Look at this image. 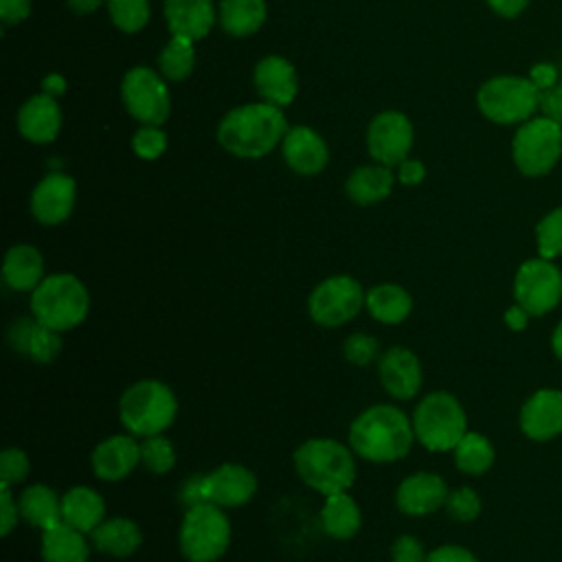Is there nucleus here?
<instances>
[{"label":"nucleus","mask_w":562,"mask_h":562,"mask_svg":"<svg viewBox=\"0 0 562 562\" xmlns=\"http://www.w3.org/2000/svg\"><path fill=\"white\" fill-rule=\"evenodd\" d=\"M413 439V419L391 404L364 408L349 426V448L373 463H393L406 457Z\"/></svg>","instance_id":"nucleus-1"},{"label":"nucleus","mask_w":562,"mask_h":562,"mask_svg":"<svg viewBox=\"0 0 562 562\" xmlns=\"http://www.w3.org/2000/svg\"><path fill=\"white\" fill-rule=\"evenodd\" d=\"M288 134V123L274 103H248L231 110L220 127V145L239 158H261L270 154Z\"/></svg>","instance_id":"nucleus-2"},{"label":"nucleus","mask_w":562,"mask_h":562,"mask_svg":"<svg viewBox=\"0 0 562 562\" xmlns=\"http://www.w3.org/2000/svg\"><path fill=\"white\" fill-rule=\"evenodd\" d=\"M294 470L307 487L325 496L347 492L356 481L351 450L327 437L303 441L294 452Z\"/></svg>","instance_id":"nucleus-3"},{"label":"nucleus","mask_w":562,"mask_h":562,"mask_svg":"<svg viewBox=\"0 0 562 562\" xmlns=\"http://www.w3.org/2000/svg\"><path fill=\"white\" fill-rule=\"evenodd\" d=\"M90 310V294L83 281L70 272L44 277L31 292L33 318L55 331H68L81 325Z\"/></svg>","instance_id":"nucleus-4"},{"label":"nucleus","mask_w":562,"mask_h":562,"mask_svg":"<svg viewBox=\"0 0 562 562\" xmlns=\"http://www.w3.org/2000/svg\"><path fill=\"white\" fill-rule=\"evenodd\" d=\"M178 413L173 391L158 380H140L132 384L119 402V419L136 437L162 435Z\"/></svg>","instance_id":"nucleus-5"},{"label":"nucleus","mask_w":562,"mask_h":562,"mask_svg":"<svg viewBox=\"0 0 562 562\" xmlns=\"http://www.w3.org/2000/svg\"><path fill=\"white\" fill-rule=\"evenodd\" d=\"M415 439L430 452H448L468 432V415L461 402L448 391H432L422 397L413 413Z\"/></svg>","instance_id":"nucleus-6"},{"label":"nucleus","mask_w":562,"mask_h":562,"mask_svg":"<svg viewBox=\"0 0 562 562\" xmlns=\"http://www.w3.org/2000/svg\"><path fill=\"white\" fill-rule=\"evenodd\" d=\"M178 544L189 562L220 560L231 544V522L224 507L209 501L187 507L178 531Z\"/></svg>","instance_id":"nucleus-7"},{"label":"nucleus","mask_w":562,"mask_h":562,"mask_svg":"<svg viewBox=\"0 0 562 562\" xmlns=\"http://www.w3.org/2000/svg\"><path fill=\"white\" fill-rule=\"evenodd\" d=\"M476 105L494 123H525L540 108V90L529 77L501 75L479 88Z\"/></svg>","instance_id":"nucleus-8"},{"label":"nucleus","mask_w":562,"mask_h":562,"mask_svg":"<svg viewBox=\"0 0 562 562\" xmlns=\"http://www.w3.org/2000/svg\"><path fill=\"white\" fill-rule=\"evenodd\" d=\"M562 156V123L547 116L525 121L512 140V158L527 178L547 176Z\"/></svg>","instance_id":"nucleus-9"},{"label":"nucleus","mask_w":562,"mask_h":562,"mask_svg":"<svg viewBox=\"0 0 562 562\" xmlns=\"http://www.w3.org/2000/svg\"><path fill=\"white\" fill-rule=\"evenodd\" d=\"M514 303L531 316H547L562 301V270L553 259L533 257L518 266L512 283Z\"/></svg>","instance_id":"nucleus-10"},{"label":"nucleus","mask_w":562,"mask_h":562,"mask_svg":"<svg viewBox=\"0 0 562 562\" xmlns=\"http://www.w3.org/2000/svg\"><path fill=\"white\" fill-rule=\"evenodd\" d=\"M364 299L367 292L356 279L336 274L321 281L312 290L307 299V312L310 318L321 327H340L364 307Z\"/></svg>","instance_id":"nucleus-11"},{"label":"nucleus","mask_w":562,"mask_h":562,"mask_svg":"<svg viewBox=\"0 0 562 562\" xmlns=\"http://www.w3.org/2000/svg\"><path fill=\"white\" fill-rule=\"evenodd\" d=\"M121 94L127 112L143 125H160L167 121L171 110V99L167 83L156 70L147 66H136L127 70L121 83Z\"/></svg>","instance_id":"nucleus-12"},{"label":"nucleus","mask_w":562,"mask_h":562,"mask_svg":"<svg viewBox=\"0 0 562 562\" xmlns=\"http://www.w3.org/2000/svg\"><path fill=\"white\" fill-rule=\"evenodd\" d=\"M413 145V125L402 112L378 114L367 132V147L371 158L380 165L393 167L404 162Z\"/></svg>","instance_id":"nucleus-13"},{"label":"nucleus","mask_w":562,"mask_h":562,"mask_svg":"<svg viewBox=\"0 0 562 562\" xmlns=\"http://www.w3.org/2000/svg\"><path fill=\"white\" fill-rule=\"evenodd\" d=\"M518 426L531 441L544 443L562 435V391L538 389L520 406Z\"/></svg>","instance_id":"nucleus-14"},{"label":"nucleus","mask_w":562,"mask_h":562,"mask_svg":"<svg viewBox=\"0 0 562 562\" xmlns=\"http://www.w3.org/2000/svg\"><path fill=\"white\" fill-rule=\"evenodd\" d=\"M77 184L66 173L44 176L31 193V213L40 224L55 226L61 224L75 206Z\"/></svg>","instance_id":"nucleus-15"},{"label":"nucleus","mask_w":562,"mask_h":562,"mask_svg":"<svg viewBox=\"0 0 562 562\" xmlns=\"http://www.w3.org/2000/svg\"><path fill=\"white\" fill-rule=\"evenodd\" d=\"M378 375L384 391L395 400H411L419 393L424 373L419 358L406 347H391L380 356Z\"/></svg>","instance_id":"nucleus-16"},{"label":"nucleus","mask_w":562,"mask_h":562,"mask_svg":"<svg viewBox=\"0 0 562 562\" xmlns=\"http://www.w3.org/2000/svg\"><path fill=\"white\" fill-rule=\"evenodd\" d=\"M257 492V476L241 463H222L204 476V498L220 507L246 505Z\"/></svg>","instance_id":"nucleus-17"},{"label":"nucleus","mask_w":562,"mask_h":562,"mask_svg":"<svg viewBox=\"0 0 562 562\" xmlns=\"http://www.w3.org/2000/svg\"><path fill=\"white\" fill-rule=\"evenodd\" d=\"M448 494V485L439 474L415 472L397 485L395 505L406 516H428L446 505Z\"/></svg>","instance_id":"nucleus-18"},{"label":"nucleus","mask_w":562,"mask_h":562,"mask_svg":"<svg viewBox=\"0 0 562 562\" xmlns=\"http://www.w3.org/2000/svg\"><path fill=\"white\" fill-rule=\"evenodd\" d=\"M90 461L101 481H121L140 463V443L132 435H112L94 446Z\"/></svg>","instance_id":"nucleus-19"},{"label":"nucleus","mask_w":562,"mask_h":562,"mask_svg":"<svg viewBox=\"0 0 562 562\" xmlns=\"http://www.w3.org/2000/svg\"><path fill=\"white\" fill-rule=\"evenodd\" d=\"M281 151L290 169L303 176H314L323 171L329 158L325 140L305 125H296L288 130V134L283 136Z\"/></svg>","instance_id":"nucleus-20"},{"label":"nucleus","mask_w":562,"mask_h":562,"mask_svg":"<svg viewBox=\"0 0 562 562\" xmlns=\"http://www.w3.org/2000/svg\"><path fill=\"white\" fill-rule=\"evenodd\" d=\"M255 86L263 101L279 108L290 105L299 92L294 66L279 55H268L255 66Z\"/></svg>","instance_id":"nucleus-21"},{"label":"nucleus","mask_w":562,"mask_h":562,"mask_svg":"<svg viewBox=\"0 0 562 562\" xmlns=\"http://www.w3.org/2000/svg\"><path fill=\"white\" fill-rule=\"evenodd\" d=\"M61 127V112L53 94L31 97L18 112V130L31 143H50Z\"/></svg>","instance_id":"nucleus-22"},{"label":"nucleus","mask_w":562,"mask_h":562,"mask_svg":"<svg viewBox=\"0 0 562 562\" xmlns=\"http://www.w3.org/2000/svg\"><path fill=\"white\" fill-rule=\"evenodd\" d=\"M165 20L171 35L195 42L211 31L215 11L211 0H165Z\"/></svg>","instance_id":"nucleus-23"},{"label":"nucleus","mask_w":562,"mask_h":562,"mask_svg":"<svg viewBox=\"0 0 562 562\" xmlns=\"http://www.w3.org/2000/svg\"><path fill=\"white\" fill-rule=\"evenodd\" d=\"M103 520L105 501L97 490L77 485L61 496V522L75 527L81 533H92Z\"/></svg>","instance_id":"nucleus-24"},{"label":"nucleus","mask_w":562,"mask_h":562,"mask_svg":"<svg viewBox=\"0 0 562 562\" xmlns=\"http://www.w3.org/2000/svg\"><path fill=\"white\" fill-rule=\"evenodd\" d=\"M4 283L15 292H33L44 281V259L35 246L15 244L2 263Z\"/></svg>","instance_id":"nucleus-25"},{"label":"nucleus","mask_w":562,"mask_h":562,"mask_svg":"<svg viewBox=\"0 0 562 562\" xmlns=\"http://www.w3.org/2000/svg\"><path fill=\"white\" fill-rule=\"evenodd\" d=\"M20 518L42 531L61 522V498L44 483L26 485L18 498Z\"/></svg>","instance_id":"nucleus-26"},{"label":"nucleus","mask_w":562,"mask_h":562,"mask_svg":"<svg viewBox=\"0 0 562 562\" xmlns=\"http://www.w3.org/2000/svg\"><path fill=\"white\" fill-rule=\"evenodd\" d=\"M90 536L94 547L112 558H130L143 542L140 527L123 516L103 520Z\"/></svg>","instance_id":"nucleus-27"},{"label":"nucleus","mask_w":562,"mask_h":562,"mask_svg":"<svg viewBox=\"0 0 562 562\" xmlns=\"http://www.w3.org/2000/svg\"><path fill=\"white\" fill-rule=\"evenodd\" d=\"M321 525L329 538H336V540L353 538L362 525V514L358 503L347 492L325 496V505L321 509Z\"/></svg>","instance_id":"nucleus-28"},{"label":"nucleus","mask_w":562,"mask_h":562,"mask_svg":"<svg viewBox=\"0 0 562 562\" xmlns=\"http://www.w3.org/2000/svg\"><path fill=\"white\" fill-rule=\"evenodd\" d=\"M364 307L375 321L384 325H397L408 318L413 310V299L408 290L397 283H380L367 292Z\"/></svg>","instance_id":"nucleus-29"},{"label":"nucleus","mask_w":562,"mask_h":562,"mask_svg":"<svg viewBox=\"0 0 562 562\" xmlns=\"http://www.w3.org/2000/svg\"><path fill=\"white\" fill-rule=\"evenodd\" d=\"M90 549L86 533L75 527L59 522L42 536V560L44 562H88Z\"/></svg>","instance_id":"nucleus-30"},{"label":"nucleus","mask_w":562,"mask_h":562,"mask_svg":"<svg viewBox=\"0 0 562 562\" xmlns=\"http://www.w3.org/2000/svg\"><path fill=\"white\" fill-rule=\"evenodd\" d=\"M393 189V173L386 165H367L349 173L345 182L347 195L356 204H375L384 200Z\"/></svg>","instance_id":"nucleus-31"},{"label":"nucleus","mask_w":562,"mask_h":562,"mask_svg":"<svg viewBox=\"0 0 562 562\" xmlns=\"http://www.w3.org/2000/svg\"><path fill=\"white\" fill-rule=\"evenodd\" d=\"M266 20L263 0H222L220 22L222 29L233 37H246L261 29Z\"/></svg>","instance_id":"nucleus-32"},{"label":"nucleus","mask_w":562,"mask_h":562,"mask_svg":"<svg viewBox=\"0 0 562 562\" xmlns=\"http://www.w3.org/2000/svg\"><path fill=\"white\" fill-rule=\"evenodd\" d=\"M452 454H454L457 468L470 476L485 474L494 465V459H496L492 441L476 430H468L461 437V441L454 446Z\"/></svg>","instance_id":"nucleus-33"},{"label":"nucleus","mask_w":562,"mask_h":562,"mask_svg":"<svg viewBox=\"0 0 562 562\" xmlns=\"http://www.w3.org/2000/svg\"><path fill=\"white\" fill-rule=\"evenodd\" d=\"M193 64H195L193 40L180 37V35H173L158 57L162 77H167L171 81H180V79L189 77L193 70Z\"/></svg>","instance_id":"nucleus-34"},{"label":"nucleus","mask_w":562,"mask_h":562,"mask_svg":"<svg viewBox=\"0 0 562 562\" xmlns=\"http://www.w3.org/2000/svg\"><path fill=\"white\" fill-rule=\"evenodd\" d=\"M536 248L544 259L562 257V206L551 209L536 224Z\"/></svg>","instance_id":"nucleus-35"},{"label":"nucleus","mask_w":562,"mask_h":562,"mask_svg":"<svg viewBox=\"0 0 562 562\" xmlns=\"http://www.w3.org/2000/svg\"><path fill=\"white\" fill-rule=\"evenodd\" d=\"M108 13L116 29L125 33L140 31L149 20V2L147 0H105Z\"/></svg>","instance_id":"nucleus-36"},{"label":"nucleus","mask_w":562,"mask_h":562,"mask_svg":"<svg viewBox=\"0 0 562 562\" xmlns=\"http://www.w3.org/2000/svg\"><path fill=\"white\" fill-rule=\"evenodd\" d=\"M140 463L154 474H167L176 463V448L162 435L145 437L140 443Z\"/></svg>","instance_id":"nucleus-37"},{"label":"nucleus","mask_w":562,"mask_h":562,"mask_svg":"<svg viewBox=\"0 0 562 562\" xmlns=\"http://www.w3.org/2000/svg\"><path fill=\"white\" fill-rule=\"evenodd\" d=\"M59 351H61L59 331L35 321L29 342H26V349H24V356H29L35 362H53L59 356Z\"/></svg>","instance_id":"nucleus-38"},{"label":"nucleus","mask_w":562,"mask_h":562,"mask_svg":"<svg viewBox=\"0 0 562 562\" xmlns=\"http://www.w3.org/2000/svg\"><path fill=\"white\" fill-rule=\"evenodd\" d=\"M443 507L452 520L472 522L479 518L483 503H481V496L472 487H459L448 494Z\"/></svg>","instance_id":"nucleus-39"},{"label":"nucleus","mask_w":562,"mask_h":562,"mask_svg":"<svg viewBox=\"0 0 562 562\" xmlns=\"http://www.w3.org/2000/svg\"><path fill=\"white\" fill-rule=\"evenodd\" d=\"M132 149L143 160H156L167 149V136L158 125H143L132 138Z\"/></svg>","instance_id":"nucleus-40"},{"label":"nucleus","mask_w":562,"mask_h":562,"mask_svg":"<svg viewBox=\"0 0 562 562\" xmlns=\"http://www.w3.org/2000/svg\"><path fill=\"white\" fill-rule=\"evenodd\" d=\"M29 457L20 448H4L0 454V485H18L29 476Z\"/></svg>","instance_id":"nucleus-41"},{"label":"nucleus","mask_w":562,"mask_h":562,"mask_svg":"<svg viewBox=\"0 0 562 562\" xmlns=\"http://www.w3.org/2000/svg\"><path fill=\"white\" fill-rule=\"evenodd\" d=\"M342 351H345V358L351 364L364 367L371 360H375V356H378V340L373 336H369V334L358 331V334L347 336V340L342 345Z\"/></svg>","instance_id":"nucleus-42"},{"label":"nucleus","mask_w":562,"mask_h":562,"mask_svg":"<svg viewBox=\"0 0 562 562\" xmlns=\"http://www.w3.org/2000/svg\"><path fill=\"white\" fill-rule=\"evenodd\" d=\"M428 553L424 544L415 536H397L391 544V560L393 562H426Z\"/></svg>","instance_id":"nucleus-43"},{"label":"nucleus","mask_w":562,"mask_h":562,"mask_svg":"<svg viewBox=\"0 0 562 562\" xmlns=\"http://www.w3.org/2000/svg\"><path fill=\"white\" fill-rule=\"evenodd\" d=\"M18 516H20V507H18V501H13L11 487L0 485V527H2V536L11 533V529L18 525Z\"/></svg>","instance_id":"nucleus-44"},{"label":"nucleus","mask_w":562,"mask_h":562,"mask_svg":"<svg viewBox=\"0 0 562 562\" xmlns=\"http://www.w3.org/2000/svg\"><path fill=\"white\" fill-rule=\"evenodd\" d=\"M426 562H479L476 555L461 544H441L432 549Z\"/></svg>","instance_id":"nucleus-45"},{"label":"nucleus","mask_w":562,"mask_h":562,"mask_svg":"<svg viewBox=\"0 0 562 562\" xmlns=\"http://www.w3.org/2000/svg\"><path fill=\"white\" fill-rule=\"evenodd\" d=\"M542 116L562 123V79L547 92H540Z\"/></svg>","instance_id":"nucleus-46"},{"label":"nucleus","mask_w":562,"mask_h":562,"mask_svg":"<svg viewBox=\"0 0 562 562\" xmlns=\"http://www.w3.org/2000/svg\"><path fill=\"white\" fill-rule=\"evenodd\" d=\"M31 13V0H0V20L4 26L26 20Z\"/></svg>","instance_id":"nucleus-47"},{"label":"nucleus","mask_w":562,"mask_h":562,"mask_svg":"<svg viewBox=\"0 0 562 562\" xmlns=\"http://www.w3.org/2000/svg\"><path fill=\"white\" fill-rule=\"evenodd\" d=\"M33 325H35V318H20V321L11 323L9 334H7V340H9V345H11V349H13V351L24 353Z\"/></svg>","instance_id":"nucleus-48"},{"label":"nucleus","mask_w":562,"mask_h":562,"mask_svg":"<svg viewBox=\"0 0 562 562\" xmlns=\"http://www.w3.org/2000/svg\"><path fill=\"white\" fill-rule=\"evenodd\" d=\"M180 501L187 505V507H193L198 503H204V476L195 474V476H189L182 487H180Z\"/></svg>","instance_id":"nucleus-49"},{"label":"nucleus","mask_w":562,"mask_h":562,"mask_svg":"<svg viewBox=\"0 0 562 562\" xmlns=\"http://www.w3.org/2000/svg\"><path fill=\"white\" fill-rule=\"evenodd\" d=\"M529 79L533 81V86L540 90V92H547L551 90L560 79H558V70L555 66L551 64H536L531 70H529Z\"/></svg>","instance_id":"nucleus-50"},{"label":"nucleus","mask_w":562,"mask_h":562,"mask_svg":"<svg viewBox=\"0 0 562 562\" xmlns=\"http://www.w3.org/2000/svg\"><path fill=\"white\" fill-rule=\"evenodd\" d=\"M424 176H426V169H424V165L419 160H404V162H400V176L397 178H400L402 184H408V187L419 184L424 180Z\"/></svg>","instance_id":"nucleus-51"},{"label":"nucleus","mask_w":562,"mask_h":562,"mask_svg":"<svg viewBox=\"0 0 562 562\" xmlns=\"http://www.w3.org/2000/svg\"><path fill=\"white\" fill-rule=\"evenodd\" d=\"M503 318H505V325L512 329V331H522V329H527V325H529V318H533L525 307H520L518 303H514L505 314H503Z\"/></svg>","instance_id":"nucleus-52"},{"label":"nucleus","mask_w":562,"mask_h":562,"mask_svg":"<svg viewBox=\"0 0 562 562\" xmlns=\"http://www.w3.org/2000/svg\"><path fill=\"white\" fill-rule=\"evenodd\" d=\"M487 4H490L492 11L498 13L501 18H516L518 13L525 11V7L529 4V0H487Z\"/></svg>","instance_id":"nucleus-53"},{"label":"nucleus","mask_w":562,"mask_h":562,"mask_svg":"<svg viewBox=\"0 0 562 562\" xmlns=\"http://www.w3.org/2000/svg\"><path fill=\"white\" fill-rule=\"evenodd\" d=\"M42 88H44L46 94H53V97H55V94H61V92H64L66 81H64V77H59V75H48V77L44 79Z\"/></svg>","instance_id":"nucleus-54"},{"label":"nucleus","mask_w":562,"mask_h":562,"mask_svg":"<svg viewBox=\"0 0 562 562\" xmlns=\"http://www.w3.org/2000/svg\"><path fill=\"white\" fill-rule=\"evenodd\" d=\"M103 0H68V7L75 11V13H92L94 9L101 7Z\"/></svg>","instance_id":"nucleus-55"},{"label":"nucleus","mask_w":562,"mask_h":562,"mask_svg":"<svg viewBox=\"0 0 562 562\" xmlns=\"http://www.w3.org/2000/svg\"><path fill=\"white\" fill-rule=\"evenodd\" d=\"M551 351L562 362V321L555 325V329L551 334Z\"/></svg>","instance_id":"nucleus-56"}]
</instances>
